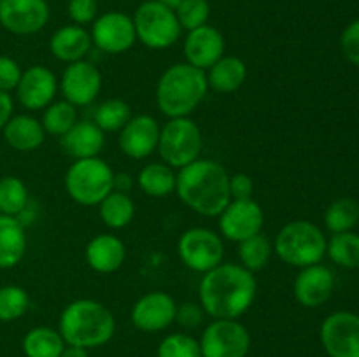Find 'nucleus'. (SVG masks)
I'll return each instance as SVG.
<instances>
[{
    "label": "nucleus",
    "instance_id": "obj_1",
    "mask_svg": "<svg viewBox=\"0 0 359 357\" xmlns=\"http://www.w3.org/2000/svg\"><path fill=\"white\" fill-rule=\"evenodd\" d=\"M258 293L255 273L235 262H221L203 273L198 303L212 318H238L252 307Z\"/></svg>",
    "mask_w": 359,
    "mask_h": 357
},
{
    "label": "nucleus",
    "instance_id": "obj_2",
    "mask_svg": "<svg viewBox=\"0 0 359 357\" xmlns=\"http://www.w3.org/2000/svg\"><path fill=\"white\" fill-rule=\"evenodd\" d=\"M175 192L198 216L217 217L231 202L230 174L217 161L198 158L179 170Z\"/></svg>",
    "mask_w": 359,
    "mask_h": 357
},
{
    "label": "nucleus",
    "instance_id": "obj_3",
    "mask_svg": "<svg viewBox=\"0 0 359 357\" xmlns=\"http://www.w3.org/2000/svg\"><path fill=\"white\" fill-rule=\"evenodd\" d=\"M58 331L67 345L81 349H98L112 340L116 318L104 303L81 298L67 304L60 314Z\"/></svg>",
    "mask_w": 359,
    "mask_h": 357
},
{
    "label": "nucleus",
    "instance_id": "obj_4",
    "mask_svg": "<svg viewBox=\"0 0 359 357\" xmlns=\"http://www.w3.org/2000/svg\"><path fill=\"white\" fill-rule=\"evenodd\" d=\"M207 74L189 63L168 66L156 84V105L168 119L189 118L207 97Z\"/></svg>",
    "mask_w": 359,
    "mask_h": 357
},
{
    "label": "nucleus",
    "instance_id": "obj_5",
    "mask_svg": "<svg viewBox=\"0 0 359 357\" xmlns=\"http://www.w3.org/2000/svg\"><path fill=\"white\" fill-rule=\"evenodd\" d=\"M325 233L311 220L297 219L284 224L273 240V252L286 265L305 268L321 262L326 255Z\"/></svg>",
    "mask_w": 359,
    "mask_h": 357
},
{
    "label": "nucleus",
    "instance_id": "obj_6",
    "mask_svg": "<svg viewBox=\"0 0 359 357\" xmlns=\"http://www.w3.org/2000/svg\"><path fill=\"white\" fill-rule=\"evenodd\" d=\"M65 189L79 205L95 206L114 189V172L100 156L74 160L65 174Z\"/></svg>",
    "mask_w": 359,
    "mask_h": 357
},
{
    "label": "nucleus",
    "instance_id": "obj_7",
    "mask_svg": "<svg viewBox=\"0 0 359 357\" xmlns=\"http://www.w3.org/2000/svg\"><path fill=\"white\" fill-rule=\"evenodd\" d=\"M203 147L202 130L193 119L174 118L168 119L160 130L158 153L165 164L172 168L188 167L200 158Z\"/></svg>",
    "mask_w": 359,
    "mask_h": 357
},
{
    "label": "nucleus",
    "instance_id": "obj_8",
    "mask_svg": "<svg viewBox=\"0 0 359 357\" xmlns=\"http://www.w3.org/2000/svg\"><path fill=\"white\" fill-rule=\"evenodd\" d=\"M132 20L137 41L154 51L172 48L181 37L182 28L175 16V10L168 9L156 0L140 4Z\"/></svg>",
    "mask_w": 359,
    "mask_h": 357
},
{
    "label": "nucleus",
    "instance_id": "obj_9",
    "mask_svg": "<svg viewBox=\"0 0 359 357\" xmlns=\"http://www.w3.org/2000/svg\"><path fill=\"white\" fill-rule=\"evenodd\" d=\"M177 254L186 268L196 273H207L223 262V238L207 227H189L179 237Z\"/></svg>",
    "mask_w": 359,
    "mask_h": 357
},
{
    "label": "nucleus",
    "instance_id": "obj_10",
    "mask_svg": "<svg viewBox=\"0 0 359 357\" xmlns=\"http://www.w3.org/2000/svg\"><path fill=\"white\" fill-rule=\"evenodd\" d=\"M198 343L202 357H245L251 350V335L237 318H214Z\"/></svg>",
    "mask_w": 359,
    "mask_h": 357
},
{
    "label": "nucleus",
    "instance_id": "obj_11",
    "mask_svg": "<svg viewBox=\"0 0 359 357\" xmlns=\"http://www.w3.org/2000/svg\"><path fill=\"white\" fill-rule=\"evenodd\" d=\"M91 42L105 55H123L137 42L133 20L119 10H109L91 23Z\"/></svg>",
    "mask_w": 359,
    "mask_h": 357
},
{
    "label": "nucleus",
    "instance_id": "obj_12",
    "mask_svg": "<svg viewBox=\"0 0 359 357\" xmlns=\"http://www.w3.org/2000/svg\"><path fill=\"white\" fill-rule=\"evenodd\" d=\"M319 338L330 357H359V315L333 312L323 321Z\"/></svg>",
    "mask_w": 359,
    "mask_h": 357
},
{
    "label": "nucleus",
    "instance_id": "obj_13",
    "mask_svg": "<svg viewBox=\"0 0 359 357\" xmlns=\"http://www.w3.org/2000/svg\"><path fill=\"white\" fill-rule=\"evenodd\" d=\"M219 219L221 237L230 241L248 240L255 234L262 233L265 224V214L256 200H231L226 209L217 216Z\"/></svg>",
    "mask_w": 359,
    "mask_h": 357
},
{
    "label": "nucleus",
    "instance_id": "obj_14",
    "mask_svg": "<svg viewBox=\"0 0 359 357\" xmlns=\"http://www.w3.org/2000/svg\"><path fill=\"white\" fill-rule=\"evenodd\" d=\"M58 90L62 91L63 100L76 107L91 105L102 90L100 70L86 59L69 63L63 70L62 79L58 80Z\"/></svg>",
    "mask_w": 359,
    "mask_h": 357
},
{
    "label": "nucleus",
    "instance_id": "obj_15",
    "mask_svg": "<svg viewBox=\"0 0 359 357\" xmlns=\"http://www.w3.org/2000/svg\"><path fill=\"white\" fill-rule=\"evenodd\" d=\"M175 312L177 303L170 294L163 290H151L135 301L130 318L139 331L160 332L174 324Z\"/></svg>",
    "mask_w": 359,
    "mask_h": 357
},
{
    "label": "nucleus",
    "instance_id": "obj_16",
    "mask_svg": "<svg viewBox=\"0 0 359 357\" xmlns=\"http://www.w3.org/2000/svg\"><path fill=\"white\" fill-rule=\"evenodd\" d=\"M49 21L46 0H0V24L14 35H34Z\"/></svg>",
    "mask_w": 359,
    "mask_h": 357
},
{
    "label": "nucleus",
    "instance_id": "obj_17",
    "mask_svg": "<svg viewBox=\"0 0 359 357\" xmlns=\"http://www.w3.org/2000/svg\"><path fill=\"white\" fill-rule=\"evenodd\" d=\"M16 98L27 111H44L55 102L58 79L55 72L44 65H32L23 70L16 86Z\"/></svg>",
    "mask_w": 359,
    "mask_h": 357
},
{
    "label": "nucleus",
    "instance_id": "obj_18",
    "mask_svg": "<svg viewBox=\"0 0 359 357\" xmlns=\"http://www.w3.org/2000/svg\"><path fill=\"white\" fill-rule=\"evenodd\" d=\"M160 130L161 126L153 115H132L130 121L119 130V149L130 160H146L158 149Z\"/></svg>",
    "mask_w": 359,
    "mask_h": 357
},
{
    "label": "nucleus",
    "instance_id": "obj_19",
    "mask_svg": "<svg viewBox=\"0 0 359 357\" xmlns=\"http://www.w3.org/2000/svg\"><path fill=\"white\" fill-rule=\"evenodd\" d=\"M224 48L226 44L223 34L216 27L203 24L188 31L182 51H184L186 63L207 72L217 59L223 58Z\"/></svg>",
    "mask_w": 359,
    "mask_h": 357
},
{
    "label": "nucleus",
    "instance_id": "obj_20",
    "mask_svg": "<svg viewBox=\"0 0 359 357\" xmlns=\"http://www.w3.org/2000/svg\"><path fill=\"white\" fill-rule=\"evenodd\" d=\"M335 289V275L325 265L300 268L293 284L294 300L305 308H318L332 298Z\"/></svg>",
    "mask_w": 359,
    "mask_h": 357
},
{
    "label": "nucleus",
    "instance_id": "obj_21",
    "mask_svg": "<svg viewBox=\"0 0 359 357\" xmlns=\"http://www.w3.org/2000/svg\"><path fill=\"white\" fill-rule=\"evenodd\" d=\"M88 266L97 273H114L126 259V247L116 234L100 233L91 238L84 251Z\"/></svg>",
    "mask_w": 359,
    "mask_h": 357
},
{
    "label": "nucleus",
    "instance_id": "obj_22",
    "mask_svg": "<svg viewBox=\"0 0 359 357\" xmlns=\"http://www.w3.org/2000/svg\"><path fill=\"white\" fill-rule=\"evenodd\" d=\"M63 150L74 160L100 156L105 146V133L93 121H77L69 132L60 136Z\"/></svg>",
    "mask_w": 359,
    "mask_h": 357
},
{
    "label": "nucleus",
    "instance_id": "obj_23",
    "mask_svg": "<svg viewBox=\"0 0 359 357\" xmlns=\"http://www.w3.org/2000/svg\"><path fill=\"white\" fill-rule=\"evenodd\" d=\"M93 48L90 31L79 24H65L58 28L49 38V51L56 59L63 63H74L86 58Z\"/></svg>",
    "mask_w": 359,
    "mask_h": 357
},
{
    "label": "nucleus",
    "instance_id": "obj_24",
    "mask_svg": "<svg viewBox=\"0 0 359 357\" xmlns=\"http://www.w3.org/2000/svg\"><path fill=\"white\" fill-rule=\"evenodd\" d=\"M4 139L7 146L20 153H32L44 144L46 132L42 122L30 114H18L4 126Z\"/></svg>",
    "mask_w": 359,
    "mask_h": 357
},
{
    "label": "nucleus",
    "instance_id": "obj_25",
    "mask_svg": "<svg viewBox=\"0 0 359 357\" xmlns=\"http://www.w3.org/2000/svg\"><path fill=\"white\" fill-rule=\"evenodd\" d=\"M27 252V233L18 217L0 214V270L20 265Z\"/></svg>",
    "mask_w": 359,
    "mask_h": 357
},
{
    "label": "nucleus",
    "instance_id": "obj_26",
    "mask_svg": "<svg viewBox=\"0 0 359 357\" xmlns=\"http://www.w3.org/2000/svg\"><path fill=\"white\" fill-rule=\"evenodd\" d=\"M207 84L216 93L228 94L241 90L248 79V65L238 56H223L207 70Z\"/></svg>",
    "mask_w": 359,
    "mask_h": 357
},
{
    "label": "nucleus",
    "instance_id": "obj_27",
    "mask_svg": "<svg viewBox=\"0 0 359 357\" xmlns=\"http://www.w3.org/2000/svg\"><path fill=\"white\" fill-rule=\"evenodd\" d=\"M137 184L144 195L151 198H165V196L175 192L177 184V174L174 168L165 163H149L137 175Z\"/></svg>",
    "mask_w": 359,
    "mask_h": 357
},
{
    "label": "nucleus",
    "instance_id": "obj_28",
    "mask_svg": "<svg viewBox=\"0 0 359 357\" xmlns=\"http://www.w3.org/2000/svg\"><path fill=\"white\" fill-rule=\"evenodd\" d=\"M21 346L27 357H60L67 343L58 329L37 326L25 335Z\"/></svg>",
    "mask_w": 359,
    "mask_h": 357
},
{
    "label": "nucleus",
    "instance_id": "obj_29",
    "mask_svg": "<svg viewBox=\"0 0 359 357\" xmlns=\"http://www.w3.org/2000/svg\"><path fill=\"white\" fill-rule=\"evenodd\" d=\"M97 206L102 223L111 230H123L135 217V203L126 192L111 191Z\"/></svg>",
    "mask_w": 359,
    "mask_h": 357
},
{
    "label": "nucleus",
    "instance_id": "obj_30",
    "mask_svg": "<svg viewBox=\"0 0 359 357\" xmlns=\"http://www.w3.org/2000/svg\"><path fill=\"white\" fill-rule=\"evenodd\" d=\"M326 254L335 265L347 270L359 268V234L354 231L335 233L326 244Z\"/></svg>",
    "mask_w": 359,
    "mask_h": 357
},
{
    "label": "nucleus",
    "instance_id": "obj_31",
    "mask_svg": "<svg viewBox=\"0 0 359 357\" xmlns=\"http://www.w3.org/2000/svg\"><path fill=\"white\" fill-rule=\"evenodd\" d=\"M273 254V244L263 233L255 234L238 244V261L249 272H259L270 262Z\"/></svg>",
    "mask_w": 359,
    "mask_h": 357
},
{
    "label": "nucleus",
    "instance_id": "obj_32",
    "mask_svg": "<svg viewBox=\"0 0 359 357\" xmlns=\"http://www.w3.org/2000/svg\"><path fill=\"white\" fill-rule=\"evenodd\" d=\"M77 121V107L67 100L53 102L48 105L41 119L46 135L53 136H63Z\"/></svg>",
    "mask_w": 359,
    "mask_h": 357
},
{
    "label": "nucleus",
    "instance_id": "obj_33",
    "mask_svg": "<svg viewBox=\"0 0 359 357\" xmlns=\"http://www.w3.org/2000/svg\"><path fill=\"white\" fill-rule=\"evenodd\" d=\"M132 118V108L121 98H109L102 102L93 112V122L104 133L119 132Z\"/></svg>",
    "mask_w": 359,
    "mask_h": 357
},
{
    "label": "nucleus",
    "instance_id": "obj_34",
    "mask_svg": "<svg viewBox=\"0 0 359 357\" xmlns=\"http://www.w3.org/2000/svg\"><path fill=\"white\" fill-rule=\"evenodd\" d=\"M325 224L333 234L353 231V227L359 224V203L354 198L335 200L326 209Z\"/></svg>",
    "mask_w": 359,
    "mask_h": 357
},
{
    "label": "nucleus",
    "instance_id": "obj_35",
    "mask_svg": "<svg viewBox=\"0 0 359 357\" xmlns=\"http://www.w3.org/2000/svg\"><path fill=\"white\" fill-rule=\"evenodd\" d=\"M28 203V189L18 177L0 178V214L20 216Z\"/></svg>",
    "mask_w": 359,
    "mask_h": 357
},
{
    "label": "nucleus",
    "instance_id": "obj_36",
    "mask_svg": "<svg viewBox=\"0 0 359 357\" xmlns=\"http://www.w3.org/2000/svg\"><path fill=\"white\" fill-rule=\"evenodd\" d=\"M30 308V296L20 286L0 287V322H14Z\"/></svg>",
    "mask_w": 359,
    "mask_h": 357
},
{
    "label": "nucleus",
    "instance_id": "obj_37",
    "mask_svg": "<svg viewBox=\"0 0 359 357\" xmlns=\"http://www.w3.org/2000/svg\"><path fill=\"white\" fill-rule=\"evenodd\" d=\"M158 357H202L198 340L188 332H172L165 336L156 350Z\"/></svg>",
    "mask_w": 359,
    "mask_h": 357
},
{
    "label": "nucleus",
    "instance_id": "obj_38",
    "mask_svg": "<svg viewBox=\"0 0 359 357\" xmlns=\"http://www.w3.org/2000/svg\"><path fill=\"white\" fill-rule=\"evenodd\" d=\"M175 16L182 30H195L209 21L210 4L207 0H182L175 9Z\"/></svg>",
    "mask_w": 359,
    "mask_h": 357
},
{
    "label": "nucleus",
    "instance_id": "obj_39",
    "mask_svg": "<svg viewBox=\"0 0 359 357\" xmlns=\"http://www.w3.org/2000/svg\"><path fill=\"white\" fill-rule=\"evenodd\" d=\"M67 14L74 24H79V27L90 24L98 16V2L97 0H69Z\"/></svg>",
    "mask_w": 359,
    "mask_h": 357
},
{
    "label": "nucleus",
    "instance_id": "obj_40",
    "mask_svg": "<svg viewBox=\"0 0 359 357\" xmlns=\"http://www.w3.org/2000/svg\"><path fill=\"white\" fill-rule=\"evenodd\" d=\"M205 315L207 314L202 308V304L195 303V301H184V303L177 304L175 322H177L182 329H196L198 326L203 324Z\"/></svg>",
    "mask_w": 359,
    "mask_h": 357
},
{
    "label": "nucleus",
    "instance_id": "obj_41",
    "mask_svg": "<svg viewBox=\"0 0 359 357\" xmlns=\"http://www.w3.org/2000/svg\"><path fill=\"white\" fill-rule=\"evenodd\" d=\"M340 48L347 62L359 66V20L344 28L340 35Z\"/></svg>",
    "mask_w": 359,
    "mask_h": 357
},
{
    "label": "nucleus",
    "instance_id": "obj_42",
    "mask_svg": "<svg viewBox=\"0 0 359 357\" xmlns=\"http://www.w3.org/2000/svg\"><path fill=\"white\" fill-rule=\"evenodd\" d=\"M21 74H23V70L16 59L9 58V56H0V91L11 93V91L16 90Z\"/></svg>",
    "mask_w": 359,
    "mask_h": 357
},
{
    "label": "nucleus",
    "instance_id": "obj_43",
    "mask_svg": "<svg viewBox=\"0 0 359 357\" xmlns=\"http://www.w3.org/2000/svg\"><path fill=\"white\" fill-rule=\"evenodd\" d=\"M255 192V182L244 172L230 175V195L231 200H248L252 198Z\"/></svg>",
    "mask_w": 359,
    "mask_h": 357
},
{
    "label": "nucleus",
    "instance_id": "obj_44",
    "mask_svg": "<svg viewBox=\"0 0 359 357\" xmlns=\"http://www.w3.org/2000/svg\"><path fill=\"white\" fill-rule=\"evenodd\" d=\"M13 112H14V102L13 98H11V94L0 91V132H2L4 126L7 125V121L13 118Z\"/></svg>",
    "mask_w": 359,
    "mask_h": 357
},
{
    "label": "nucleus",
    "instance_id": "obj_45",
    "mask_svg": "<svg viewBox=\"0 0 359 357\" xmlns=\"http://www.w3.org/2000/svg\"><path fill=\"white\" fill-rule=\"evenodd\" d=\"M133 186V178L128 174H114V189L112 191L126 192L128 195L130 189Z\"/></svg>",
    "mask_w": 359,
    "mask_h": 357
},
{
    "label": "nucleus",
    "instance_id": "obj_46",
    "mask_svg": "<svg viewBox=\"0 0 359 357\" xmlns=\"http://www.w3.org/2000/svg\"><path fill=\"white\" fill-rule=\"evenodd\" d=\"M60 357H90V354H88L86 349H81V346L67 345Z\"/></svg>",
    "mask_w": 359,
    "mask_h": 357
},
{
    "label": "nucleus",
    "instance_id": "obj_47",
    "mask_svg": "<svg viewBox=\"0 0 359 357\" xmlns=\"http://www.w3.org/2000/svg\"><path fill=\"white\" fill-rule=\"evenodd\" d=\"M156 2L163 4L165 7H168V9L175 10V9H177V7H179V4L182 2V0H156Z\"/></svg>",
    "mask_w": 359,
    "mask_h": 357
}]
</instances>
